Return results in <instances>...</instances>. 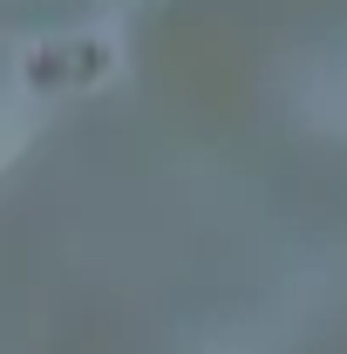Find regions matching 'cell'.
Wrapping results in <instances>:
<instances>
[{
  "mask_svg": "<svg viewBox=\"0 0 347 354\" xmlns=\"http://www.w3.org/2000/svg\"><path fill=\"white\" fill-rule=\"evenodd\" d=\"M205 354H259V348H252L245 334H225V341H212V348H205Z\"/></svg>",
  "mask_w": 347,
  "mask_h": 354,
  "instance_id": "obj_1",
  "label": "cell"
}]
</instances>
